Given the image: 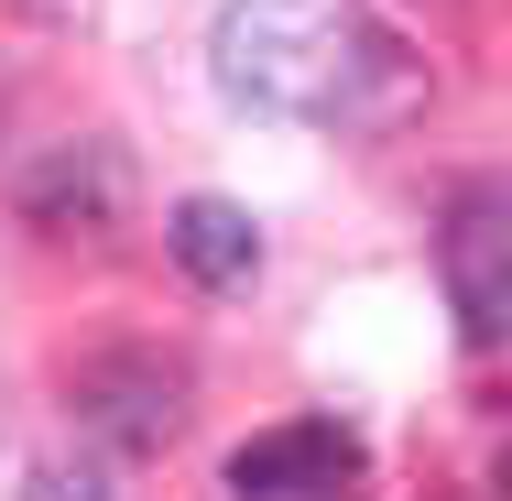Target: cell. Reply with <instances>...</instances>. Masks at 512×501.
I'll return each instance as SVG.
<instances>
[{"label":"cell","mask_w":512,"mask_h":501,"mask_svg":"<svg viewBox=\"0 0 512 501\" xmlns=\"http://www.w3.org/2000/svg\"><path fill=\"white\" fill-rule=\"evenodd\" d=\"M218 88L273 120H316V131H382L414 109V55L360 11V0H229L218 33Z\"/></svg>","instance_id":"obj_1"},{"label":"cell","mask_w":512,"mask_h":501,"mask_svg":"<svg viewBox=\"0 0 512 501\" xmlns=\"http://www.w3.org/2000/svg\"><path fill=\"white\" fill-rule=\"evenodd\" d=\"M66 414L99 447H120V458H164L175 425H186V360H164V349H99V360L66 371Z\"/></svg>","instance_id":"obj_2"},{"label":"cell","mask_w":512,"mask_h":501,"mask_svg":"<svg viewBox=\"0 0 512 501\" xmlns=\"http://www.w3.org/2000/svg\"><path fill=\"white\" fill-rule=\"evenodd\" d=\"M447 295H458L469 349L502 338V316H512V207H502V186H469L447 207Z\"/></svg>","instance_id":"obj_3"},{"label":"cell","mask_w":512,"mask_h":501,"mask_svg":"<svg viewBox=\"0 0 512 501\" xmlns=\"http://www.w3.org/2000/svg\"><path fill=\"white\" fill-rule=\"evenodd\" d=\"M360 469V436L349 425H273L229 458V491L240 501H327L338 480Z\"/></svg>","instance_id":"obj_4"},{"label":"cell","mask_w":512,"mask_h":501,"mask_svg":"<svg viewBox=\"0 0 512 501\" xmlns=\"http://www.w3.org/2000/svg\"><path fill=\"white\" fill-rule=\"evenodd\" d=\"M120 197H131V175H120L109 142H66L55 164L22 175V218H33V229H109Z\"/></svg>","instance_id":"obj_5"},{"label":"cell","mask_w":512,"mask_h":501,"mask_svg":"<svg viewBox=\"0 0 512 501\" xmlns=\"http://www.w3.org/2000/svg\"><path fill=\"white\" fill-rule=\"evenodd\" d=\"M164 240H175V262L197 273L207 295H251V273H262V229H251V207H229V197H186L164 218Z\"/></svg>","instance_id":"obj_6"},{"label":"cell","mask_w":512,"mask_h":501,"mask_svg":"<svg viewBox=\"0 0 512 501\" xmlns=\"http://www.w3.org/2000/svg\"><path fill=\"white\" fill-rule=\"evenodd\" d=\"M33 501H109L99 480H77V469H33Z\"/></svg>","instance_id":"obj_7"}]
</instances>
